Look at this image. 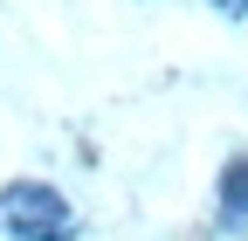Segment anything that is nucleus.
<instances>
[{
  "instance_id": "f257e3e1",
  "label": "nucleus",
  "mask_w": 248,
  "mask_h": 241,
  "mask_svg": "<svg viewBox=\"0 0 248 241\" xmlns=\"http://www.w3.org/2000/svg\"><path fill=\"white\" fill-rule=\"evenodd\" d=\"M0 234L7 241H76V207L42 179H14L0 193Z\"/></svg>"
},
{
  "instance_id": "f03ea898",
  "label": "nucleus",
  "mask_w": 248,
  "mask_h": 241,
  "mask_svg": "<svg viewBox=\"0 0 248 241\" xmlns=\"http://www.w3.org/2000/svg\"><path fill=\"white\" fill-rule=\"evenodd\" d=\"M221 221L228 227L248 221V159H228V172H221Z\"/></svg>"
},
{
  "instance_id": "7ed1b4c3",
  "label": "nucleus",
  "mask_w": 248,
  "mask_h": 241,
  "mask_svg": "<svg viewBox=\"0 0 248 241\" xmlns=\"http://www.w3.org/2000/svg\"><path fill=\"white\" fill-rule=\"evenodd\" d=\"M207 7L221 14V21H241V14H248V0H207Z\"/></svg>"
}]
</instances>
